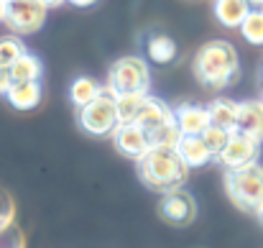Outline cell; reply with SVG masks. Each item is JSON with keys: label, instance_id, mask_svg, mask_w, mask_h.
Segmentation results:
<instances>
[{"label": "cell", "instance_id": "15", "mask_svg": "<svg viewBox=\"0 0 263 248\" xmlns=\"http://www.w3.org/2000/svg\"><path fill=\"white\" fill-rule=\"evenodd\" d=\"M251 10L248 0H215V18L225 28H240Z\"/></svg>", "mask_w": 263, "mask_h": 248}, {"label": "cell", "instance_id": "1", "mask_svg": "<svg viewBox=\"0 0 263 248\" xmlns=\"http://www.w3.org/2000/svg\"><path fill=\"white\" fill-rule=\"evenodd\" d=\"M240 75V59L230 41H207L194 54V77L210 90H225Z\"/></svg>", "mask_w": 263, "mask_h": 248}, {"label": "cell", "instance_id": "7", "mask_svg": "<svg viewBox=\"0 0 263 248\" xmlns=\"http://www.w3.org/2000/svg\"><path fill=\"white\" fill-rule=\"evenodd\" d=\"M261 146H263L261 141H256V138H251V136L233 133L230 144L225 146V151H222L215 162H220L228 171L243 169V166H253V164H258V159H261Z\"/></svg>", "mask_w": 263, "mask_h": 248}, {"label": "cell", "instance_id": "16", "mask_svg": "<svg viewBox=\"0 0 263 248\" xmlns=\"http://www.w3.org/2000/svg\"><path fill=\"white\" fill-rule=\"evenodd\" d=\"M207 108H210L212 126H220V128H228V131L235 133V128H238V113H240V102H238V100L217 97V100H212Z\"/></svg>", "mask_w": 263, "mask_h": 248}, {"label": "cell", "instance_id": "3", "mask_svg": "<svg viewBox=\"0 0 263 248\" xmlns=\"http://www.w3.org/2000/svg\"><path fill=\"white\" fill-rule=\"evenodd\" d=\"M225 192L230 197V202H235V207L261 215L263 212V166H243V169H233L225 171Z\"/></svg>", "mask_w": 263, "mask_h": 248}, {"label": "cell", "instance_id": "33", "mask_svg": "<svg viewBox=\"0 0 263 248\" xmlns=\"http://www.w3.org/2000/svg\"><path fill=\"white\" fill-rule=\"evenodd\" d=\"M261 100H263V97H261Z\"/></svg>", "mask_w": 263, "mask_h": 248}, {"label": "cell", "instance_id": "2", "mask_svg": "<svg viewBox=\"0 0 263 248\" xmlns=\"http://www.w3.org/2000/svg\"><path fill=\"white\" fill-rule=\"evenodd\" d=\"M136 166H138L141 182L159 194H169L174 189H181L192 171L181 162L176 149H151L141 162H136Z\"/></svg>", "mask_w": 263, "mask_h": 248}, {"label": "cell", "instance_id": "21", "mask_svg": "<svg viewBox=\"0 0 263 248\" xmlns=\"http://www.w3.org/2000/svg\"><path fill=\"white\" fill-rule=\"evenodd\" d=\"M240 33L248 44L263 46V10H251L248 13V18L240 26Z\"/></svg>", "mask_w": 263, "mask_h": 248}, {"label": "cell", "instance_id": "26", "mask_svg": "<svg viewBox=\"0 0 263 248\" xmlns=\"http://www.w3.org/2000/svg\"><path fill=\"white\" fill-rule=\"evenodd\" d=\"M13 87V75H10V67L0 62V95H8V90Z\"/></svg>", "mask_w": 263, "mask_h": 248}, {"label": "cell", "instance_id": "19", "mask_svg": "<svg viewBox=\"0 0 263 248\" xmlns=\"http://www.w3.org/2000/svg\"><path fill=\"white\" fill-rule=\"evenodd\" d=\"M146 51H148V59L154 64H169L176 59V44L174 39H169L166 33H156L148 39L146 44Z\"/></svg>", "mask_w": 263, "mask_h": 248}, {"label": "cell", "instance_id": "12", "mask_svg": "<svg viewBox=\"0 0 263 248\" xmlns=\"http://www.w3.org/2000/svg\"><path fill=\"white\" fill-rule=\"evenodd\" d=\"M176 154L181 156V162L189 169H199L215 162V154L210 151V146L204 144L202 136H181L176 144Z\"/></svg>", "mask_w": 263, "mask_h": 248}, {"label": "cell", "instance_id": "22", "mask_svg": "<svg viewBox=\"0 0 263 248\" xmlns=\"http://www.w3.org/2000/svg\"><path fill=\"white\" fill-rule=\"evenodd\" d=\"M204 144L210 146V151L215 154V159L225 151V146L230 144V138H233V131H228V128H220V126H210L207 131H204Z\"/></svg>", "mask_w": 263, "mask_h": 248}, {"label": "cell", "instance_id": "20", "mask_svg": "<svg viewBox=\"0 0 263 248\" xmlns=\"http://www.w3.org/2000/svg\"><path fill=\"white\" fill-rule=\"evenodd\" d=\"M146 97L148 95H120V97H115L120 123H136L138 115H141V110H143Z\"/></svg>", "mask_w": 263, "mask_h": 248}, {"label": "cell", "instance_id": "32", "mask_svg": "<svg viewBox=\"0 0 263 248\" xmlns=\"http://www.w3.org/2000/svg\"><path fill=\"white\" fill-rule=\"evenodd\" d=\"M261 77H263V67H261Z\"/></svg>", "mask_w": 263, "mask_h": 248}, {"label": "cell", "instance_id": "18", "mask_svg": "<svg viewBox=\"0 0 263 248\" xmlns=\"http://www.w3.org/2000/svg\"><path fill=\"white\" fill-rule=\"evenodd\" d=\"M10 75H13V82H41V75H44V64L36 54L26 51L13 67H10Z\"/></svg>", "mask_w": 263, "mask_h": 248}, {"label": "cell", "instance_id": "11", "mask_svg": "<svg viewBox=\"0 0 263 248\" xmlns=\"http://www.w3.org/2000/svg\"><path fill=\"white\" fill-rule=\"evenodd\" d=\"M136 123H138L146 133H154V131H159V128H164V126H169V123H176L174 108H169V102H164V100L148 95Z\"/></svg>", "mask_w": 263, "mask_h": 248}, {"label": "cell", "instance_id": "23", "mask_svg": "<svg viewBox=\"0 0 263 248\" xmlns=\"http://www.w3.org/2000/svg\"><path fill=\"white\" fill-rule=\"evenodd\" d=\"M23 54H26V46L21 44V39H15V36H3L0 39V62L3 64L13 67Z\"/></svg>", "mask_w": 263, "mask_h": 248}, {"label": "cell", "instance_id": "24", "mask_svg": "<svg viewBox=\"0 0 263 248\" xmlns=\"http://www.w3.org/2000/svg\"><path fill=\"white\" fill-rule=\"evenodd\" d=\"M0 248H26V236L15 220L0 223Z\"/></svg>", "mask_w": 263, "mask_h": 248}, {"label": "cell", "instance_id": "17", "mask_svg": "<svg viewBox=\"0 0 263 248\" xmlns=\"http://www.w3.org/2000/svg\"><path fill=\"white\" fill-rule=\"evenodd\" d=\"M102 90H105V84H100L92 77H77L74 82L69 84V100L74 102L77 110H82V108H87L92 100H97L102 95Z\"/></svg>", "mask_w": 263, "mask_h": 248}, {"label": "cell", "instance_id": "9", "mask_svg": "<svg viewBox=\"0 0 263 248\" xmlns=\"http://www.w3.org/2000/svg\"><path fill=\"white\" fill-rule=\"evenodd\" d=\"M112 144L115 149L130 159V162H141L148 151H151V141H148V133L138 126V123H120L118 131L112 133Z\"/></svg>", "mask_w": 263, "mask_h": 248}, {"label": "cell", "instance_id": "5", "mask_svg": "<svg viewBox=\"0 0 263 248\" xmlns=\"http://www.w3.org/2000/svg\"><path fill=\"white\" fill-rule=\"evenodd\" d=\"M77 120H80V128L85 133H89V136H95V138H107L110 136L112 138V133L120 126L115 95L105 87L97 100H92L87 108L77 110Z\"/></svg>", "mask_w": 263, "mask_h": 248}, {"label": "cell", "instance_id": "13", "mask_svg": "<svg viewBox=\"0 0 263 248\" xmlns=\"http://www.w3.org/2000/svg\"><path fill=\"white\" fill-rule=\"evenodd\" d=\"M235 133L251 136L263 144V100H243L240 102Z\"/></svg>", "mask_w": 263, "mask_h": 248}, {"label": "cell", "instance_id": "8", "mask_svg": "<svg viewBox=\"0 0 263 248\" xmlns=\"http://www.w3.org/2000/svg\"><path fill=\"white\" fill-rule=\"evenodd\" d=\"M159 215L172 223V225H189L194 218H197V202L194 197L181 187L174 189L169 194H161V202H159Z\"/></svg>", "mask_w": 263, "mask_h": 248}, {"label": "cell", "instance_id": "29", "mask_svg": "<svg viewBox=\"0 0 263 248\" xmlns=\"http://www.w3.org/2000/svg\"><path fill=\"white\" fill-rule=\"evenodd\" d=\"M253 10H263V0H248Z\"/></svg>", "mask_w": 263, "mask_h": 248}, {"label": "cell", "instance_id": "27", "mask_svg": "<svg viewBox=\"0 0 263 248\" xmlns=\"http://www.w3.org/2000/svg\"><path fill=\"white\" fill-rule=\"evenodd\" d=\"M67 3H72V5H77V8H87V5H92L95 0H67Z\"/></svg>", "mask_w": 263, "mask_h": 248}, {"label": "cell", "instance_id": "30", "mask_svg": "<svg viewBox=\"0 0 263 248\" xmlns=\"http://www.w3.org/2000/svg\"><path fill=\"white\" fill-rule=\"evenodd\" d=\"M0 23H5V0H0Z\"/></svg>", "mask_w": 263, "mask_h": 248}, {"label": "cell", "instance_id": "4", "mask_svg": "<svg viewBox=\"0 0 263 248\" xmlns=\"http://www.w3.org/2000/svg\"><path fill=\"white\" fill-rule=\"evenodd\" d=\"M105 87L120 97V95H148L151 87V72L148 62L141 57H120L110 64L107 69V82Z\"/></svg>", "mask_w": 263, "mask_h": 248}, {"label": "cell", "instance_id": "28", "mask_svg": "<svg viewBox=\"0 0 263 248\" xmlns=\"http://www.w3.org/2000/svg\"><path fill=\"white\" fill-rule=\"evenodd\" d=\"M46 8H57V5H62V3H67V0H41Z\"/></svg>", "mask_w": 263, "mask_h": 248}, {"label": "cell", "instance_id": "31", "mask_svg": "<svg viewBox=\"0 0 263 248\" xmlns=\"http://www.w3.org/2000/svg\"><path fill=\"white\" fill-rule=\"evenodd\" d=\"M258 218H261V223H263V212H261V215H258Z\"/></svg>", "mask_w": 263, "mask_h": 248}, {"label": "cell", "instance_id": "10", "mask_svg": "<svg viewBox=\"0 0 263 248\" xmlns=\"http://www.w3.org/2000/svg\"><path fill=\"white\" fill-rule=\"evenodd\" d=\"M176 126L181 131V136H204V131L212 126L210 118V108L204 105H194V102H181L174 108Z\"/></svg>", "mask_w": 263, "mask_h": 248}, {"label": "cell", "instance_id": "14", "mask_svg": "<svg viewBox=\"0 0 263 248\" xmlns=\"http://www.w3.org/2000/svg\"><path fill=\"white\" fill-rule=\"evenodd\" d=\"M5 100L15 110H33L44 100V87H41V82H13Z\"/></svg>", "mask_w": 263, "mask_h": 248}, {"label": "cell", "instance_id": "25", "mask_svg": "<svg viewBox=\"0 0 263 248\" xmlns=\"http://www.w3.org/2000/svg\"><path fill=\"white\" fill-rule=\"evenodd\" d=\"M8 220H15V202L10 192L0 184V223H8Z\"/></svg>", "mask_w": 263, "mask_h": 248}, {"label": "cell", "instance_id": "6", "mask_svg": "<svg viewBox=\"0 0 263 248\" xmlns=\"http://www.w3.org/2000/svg\"><path fill=\"white\" fill-rule=\"evenodd\" d=\"M49 8L41 0H5V26L15 36H31L46 23Z\"/></svg>", "mask_w": 263, "mask_h": 248}]
</instances>
